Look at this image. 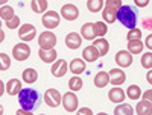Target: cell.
I'll return each instance as SVG.
<instances>
[{
  "label": "cell",
  "mask_w": 152,
  "mask_h": 115,
  "mask_svg": "<svg viewBox=\"0 0 152 115\" xmlns=\"http://www.w3.org/2000/svg\"><path fill=\"white\" fill-rule=\"evenodd\" d=\"M135 5L140 6V8H143V6L149 5V2H148V0H135Z\"/></svg>",
  "instance_id": "38"
},
{
  "label": "cell",
  "mask_w": 152,
  "mask_h": 115,
  "mask_svg": "<svg viewBox=\"0 0 152 115\" xmlns=\"http://www.w3.org/2000/svg\"><path fill=\"white\" fill-rule=\"evenodd\" d=\"M151 41H152V36L149 35V36L146 38V46H148V48H151V47H152V43H151Z\"/></svg>",
  "instance_id": "42"
},
{
  "label": "cell",
  "mask_w": 152,
  "mask_h": 115,
  "mask_svg": "<svg viewBox=\"0 0 152 115\" xmlns=\"http://www.w3.org/2000/svg\"><path fill=\"white\" fill-rule=\"evenodd\" d=\"M93 47L97 50L99 56H105L108 53V50H110V43L107 40H104V38H97V40L93 43Z\"/></svg>",
  "instance_id": "17"
},
{
  "label": "cell",
  "mask_w": 152,
  "mask_h": 115,
  "mask_svg": "<svg viewBox=\"0 0 152 115\" xmlns=\"http://www.w3.org/2000/svg\"><path fill=\"white\" fill-rule=\"evenodd\" d=\"M126 38H128V41H140L142 30L140 29H131L128 32V35H126Z\"/></svg>",
  "instance_id": "34"
},
{
  "label": "cell",
  "mask_w": 152,
  "mask_h": 115,
  "mask_svg": "<svg viewBox=\"0 0 152 115\" xmlns=\"http://www.w3.org/2000/svg\"><path fill=\"white\" fill-rule=\"evenodd\" d=\"M18 101L21 105V109L24 111H32L37 106V101H38V94L35 89L32 88H24L20 91L18 94Z\"/></svg>",
  "instance_id": "2"
},
{
  "label": "cell",
  "mask_w": 152,
  "mask_h": 115,
  "mask_svg": "<svg viewBox=\"0 0 152 115\" xmlns=\"http://www.w3.org/2000/svg\"><path fill=\"white\" fill-rule=\"evenodd\" d=\"M143 47H145V44L142 41H129L128 43V52L131 55H138L143 52Z\"/></svg>",
  "instance_id": "27"
},
{
  "label": "cell",
  "mask_w": 152,
  "mask_h": 115,
  "mask_svg": "<svg viewBox=\"0 0 152 115\" xmlns=\"http://www.w3.org/2000/svg\"><path fill=\"white\" fill-rule=\"evenodd\" d=\"M67 70H69V64H67L64 59H56V61L53 62L52 68H50L53 77H62V76H66Z\"/></svg>",
  "instance_id": "11"
},
{
  "label": "cell",
  "mask_w": 152,
  "mask_h": 115,
  "mask_svg": "<svg viewBox=\"0 0 152 115\" xmlns=\"http://www.w3.org/2000/svg\"><path fill=\"white\" fill-rule=\"evenodd\" d=\"M82 79L79 77V76H73V77L69 80V88H70V91H81L82 89Z\"/></svg>",
  "instance_id": "29"
},
{
  "label": "cell",
  "mask_w": 152,
  "mask_h": 115,
  "mask_svg": "<svg viewBox=\"0 0 152 115\" xmlns=\"http://www.w3.org/2000/svg\"><path fill=\"white\" fill-rule=\"evenodd\" d=\"M0 27H2V20H0Z\"/></svg>",
  "instance_id": "49"
},
{
  "label": "cell",
  "mask_w": 152,
  "mask_h": 115,
  "mask_svg": "<svg viewBox=\"0 0 152 115\" xmlns=\"http://www.w3.org/2000/svg\"><path fill=\"white\" fill-rule=\"evenodd\" d=\"M3 93H5V83L2 82V79H0V97L3 95Z\"/></svg>",
  "instance_id": "40"
},
{
  "label": "cell",
  "mask_w": 152,
  "mask_h": 115,
  "mask_svg": "<svg viewBox=\"0 0 152 115\" xmlns=\"http://www.w3.org/2000/svg\"><path fill=\"white\" fill-rule=\"evenodd\" d=\"M104 5H105V2H102V0H88L87 2V8L90 12H99L104 8Z\"/></svg>",
  "instance_id": "30"
},
{
  "label": "cell",
  "mask_w": 152,
  "mask_h": 115,
  "mask_svg": "<svg viewBox=\"0 0 152 115\" xmlns=\"http://www.w3.org/2000/svg\"><path fill=\"white\" fill-rule=\"evenodd\" d=\"M5 91L9 94V95H18L20 91H21V82L18 79H11L8 83H6V89Z\"/></svg>",
  "instance_id": "19"
},
{
  "label": "cell",
  "mask_w": 152,
  "mask_h": 115,
  "mask_svg": "<svg viewBox=\"0 0 152 115\" xmlns=\"http://www.w3.org/2000/svg\"><path fill=\"white\" fill-rule=\"evenodd\" d=\"M85 62H84V59H73L72 62H70V65H69V70L75 74V76H78V74H81V73H84L85 71Z\"/></svg>",
  "instance_id": "18"
},
{
  "label": "cell",
  "mask_w": 152,
  "mask_h": 115,
  "mask_svg": "<svg viewBox=\"0 0 152 115\" xmlns=\"http://www.w3.org/2000/svg\"><path fill=\"white\" fill-rule=\"evenodd\" d=\"M142 67L151 70V67H152V53L151 52H148L142 56Z\"/></svg>",
  "instance_id": "35"
},
{
  "label": "cell",
  "mask_w": 152,
  "mask_h": 115,
  "mask_svg": "<svg viewBox=\"0 0 152 115\" xmlns=\"http://www.w3.org/2000/svg\"><path fill=\"white\" fill-rule=\"evenodd\" d=\"M82 44V38L79 33H76V32H70L67 36H66V46L72 50H76V48H79Z\"/></svg>",
  "instance_id": "14"
},
{
  "label": "cell",
  "mask_w": 152,
  "mask_h": 115,
  "mask_svg": "<svg viewBox=\"0 0 152 115\" xmlns=\"http://www.w3.org/2000/svg\"><path fill=\"white\" fill-rule=\"evenodd\" d=\"M114 115H134V109L128 103H120L114 109Z\"/></svg>",
  "instance_id": "25"
},
{
  "label": "cell",
  "mask_w": 152,
  "mask_h": 115,
  "mask_svg": "<svg viewBox=\"0 0 152 115\" xmlns=\"http://www.w3.org/2000/svg\"><path fill=\"white\" fill-rule=\"evenodd\" d=\"M148 82H149V83H152V73H151V71L148 73Z\"/></svg>",
  "instance_id": "44"
},
{
  "label": "cell",
  "mask_w": 152,
  "mask_h": 115,
  "mask_svg": "<svg viewBox=\"0 0 152 115\" xmlns=\"http://www.w3.org/2000/svg\"><path fill=\"white\" fill-rule=\"evenodd\" d=\"M21 77H23V80L26 82V83H34V82L38 79V73H37V70H34V68H26V70L23 71Z\"/></svg>",
  "instance_id": "26"
},
{
  "label": "cell",
  "mask_w": 152,
  "mask_h": 115,
  "mask_svg": "<svg viewBox=\"0 0 152 115\" xmlns=\"http://www.w3.org/2000/svg\"><path fill=\"white\" fill-rule=\"evenodd\" d=\"M38 56H40V59H41L43 62L52 64V62L56 61L58 53H56L55 48H52V50H41V48H40V50H38Z\"/></svg>",
  "instance_id": "16"
},
{
  "label": "cell",
  "mask_w": 152,
  "mask_h": 115,
  "mask_svg": "<svg viewBox=\"0 0 152 115\" xmlns=\"http://www.w3.org/2000/svg\"><path fill=\"white\" fill-rule=\"evenodd\" d=\"M143 24H145V27H146V26H148V27H149V24H151V20H148V21H146V20H145V23H143Z\"/></svg>",
  "instance_id": "45"
},
{
  "label": "cell",
  "mask_w": 152,
  "mask_h": 115,
  "mask_svg": "<svg viewBox=\"0 0 152 115\" xmlns=\"http://www.w3.org/2000/svg\"><path fill=\"white\" fill-rule=\"evenodd\" d=\"M143 97H145V100H148V101H151V89H148V91L143 94Z\"/></svg>",
  "instance_id": "41"
},
{
  "label": "cell",
  "mask_w": 152,
  "mask_h": 115,
  "mask_svg": "<svg viewBox=\"0 0 152 115\" xmlns=\"http://www.w3.org/2000/svg\"><path fill=\"white\" fill-rule=\"evenodd\" d=\"M61 100H62L61 98V93L58 91V89H55V88H50V89H47V91L44 93V103L47 106H50V108L59 106Z\"/></svg>",
  "instance_id": "6"
},
{
  "label": "cell",
  "mask_w": 152,
  "mask_h": 115,
  "mask_svg": "<svg viewBox=\"0 0 152 115\" xmlns=\"http://www.w3.org/2000/svg\"><path fill=\"white\" fill-rule=\"evenodd\" d=\"M61 15H62V18H66L69 21H75L79 17V9H78V6H75L72 3H67V5H64L61 8Z\"/></svg>",
  "instance_id": "10"
},
{
  "label": "cell",
  "mask_w": 152,
  "mask_h": 115,
  "mask_svg": "<svg viewBox=\"0 0 152 115\" xmlns=\"http://www.w3.org/2000/svg\"><path fill=\"white\" fill-rule=\"evenodd\" d=\"M31 55V47L26 44V43H18L14 46V48H12V58H14L15 61H26Z\"/></svg>",
  "instance_id": "5"
},
{
  "label": "cell",
  "mask_w": 152,
  "mask_h": 115,
  "mask_svg": "<svg viewBox=\"0 0 152 115\" xmlns=\"http://www.w3.org/2000/svg\"><path fill=\"white\" fill-rule=\"evenodd\" d=\"M116 64L122 68L129 67L132 64V55L129 52H126V50H120V52H117V55H116Z\"/></svg>",
  "instance_id": "13"
},
{
  "label": "cell",
  "mask_w": 152,
  "mask_h": 115,
  "mask_svg": "<svg viewBox=\"0 0 152 115\" xmlns=\"http://www.w3.org/2000/svg\"><path fill=\"white\" fill-rule=\"evenodd\" d=\"M41 115H46V114H41Z\"/></svg>",
  "instance_id": "50"
},
{
  "label": "cell",
  "mask_w": 152,
  "mask_h": 115,
  "mask_svg": "<svg viewBox=\"0 0 152 115\" xmlns=\"http://www.w3.org/2000/svg\"><path fill=\"white\" fill-rule=\"evenodd\" d=\"M122 6V0H108L105 2V8L102 11V18L107 23H114L117 17V9Z\"/></svg>",
  "instance_id": "3"
},
{
  "label": "cell",
  "mask_w": 152,
  "mask_h": 115,
  "mask_svg": "<svg viewBox=\"0 0 152 115\" xmlns=\"http://www.w3.org/2000/svg\"><path fill=\"white\" fill-rule=\"evenodd\" d=\"M12 17H14V9H12V6H2L0 8V18L9 21Z\"/></svg>",
  "instance_id": "31"
},
{
  "label": "cell",
  "mask_w": 152,
  "mask_h": 115,
  "mask_svg": "<svg viewBox=\"0 0 152 115\" xmlns=\"http://www.w3.org/2000/svg\"><path fill=\"white\" fill-rule=\"evenodd\" d=\"M38 46L41 50H52L56 46V35L50 30H46L38 36Z\"/></svg>",
  "instance_id": "4"
},
{
  "label": "cell",
  "mask_w": 152,
  "mask_h": 115,
  "mask_svg": "<svg viewBox=\"0 0 152 115\" xmlns=\"http://www.w3.org/2000/svg\"><path fill=\"white\" fill-rule=\"evenodd\" d=\"M76 115H93V111L90 108H81V109H78Z\"/></svg>",
  "instance_id": "37"
},
{
  "label": "cell",
  "mask_w": 152,
  "mask_h": 115,
  "mask_svg": "<svg viewBox=\"0 0 152 115\" xmlns=\"http://www.w3.org/2000/svg\"><path fill=\"white\" fill-rule=\"evenodd\" d=\"M108 83H110L108 73H105V71H99V73L94 76V85H96L97 88H105Z\"/></svg>",
  "instance_id": "24"
},
{
  "label": "cell",
  "mask_w": 152,
  "mask_h": 115,
  "mask_svg": "<svg viewBox=\"0 0 152 115\" xmlns=\"http://www.w3.org/2000/svg\"><path fill=\"white\" fill-rule=\"evenodd\" d=\"M6 26L9 27V29H17L18 26H20V17H17V15H14L9 21H6Z\"/></svg>",
  "instance_id": "36"
},
{
  "label": "cell",
  "mask_w": 152,
  "mask_h": 115,
  "mask_svg": "<svg viewBox=\"0 0 152 115\" xmlns=\"http://www.w3.org/2000/svg\"><path fill=\"white\" fill-rule=\"evenodd\" d=\"M135 112L137 115H152V103L148 100H142L140 103H137Z\"/></svg>",
  "instance_id": "22"
},
{
  "label": "cell",
  "mask_w": 152,
  "mask_h": 115,
  "mask_svg": "<svg viewBox=\"0 0 152 115\" xmlns=\"http://www.w3.org/2000/svg\"><path fill=\"white\" fill-rule=\"evenodd\" d=\"M0 5H5V2H3V0H2V2H0Z\"/></svg>",
  "instance_id": "48"
},
{
  "label": "cell",
  "mask_w": 152,
  "mask_h": 115,
  "mask_svg": "<svg viewBox=\"0 0 152 115\" xmlns=\"http://www.w3.org/2000/svg\"><path fill=\"white\" fill-rule=\"evenodd\" d=\"M3 40H5V32L2 30V27H0V43H3Z\"/></svg>",
  "instance_id": "43"
},
{
  "label": "cell",
  "mask_w": 152,
  "mask_h": 115,
  "mask_svg": "<svg viewBox=\"0 0 152 115\" xmlns=\"http://www.w3.org/2000/svg\"><path fill=\"white\" fill-rule=\"evenodd\" d=\"M78 97H76L75 93H66L64 95H62V106H64V109L67 112H75L76 109H78Z\"/></svg>",
  "instance_id": "9"
},
{
  "label": "cell",
  "mask_w": 152,
  "mask_h": 115,
  "mask_svg": "<svg viewBox=\"0 0 152 115\" xmlns=\"http://www.w3.org/2000/svg\"><path fill=\"white\" fill-rule=\"evenodd\" d=\"M47 6H49L47 0H32L31 2V8H32L34 12H37V14H43V12H46Z\"/></svg>",
  "instance_id": "23"
},
{
  "label": "cell",
  "mask_w": 152,
  "mask_h": 115,
  "mask_svg": "<svg viewBox=\"0 0 152 115\" xmlns=\"http://www.w3.org/2000/svg\"><path fill=\"white\" fill-rule=\"evenodd\" d=\"M82 58H84V62H94V61H97V58H100V56H99L97 50H96L93 46H88V47L84 48Z\"/></svg>",
  "instance_id": "21"
},
{
  "label": "cell",
  "mask_w": 152,
  "mask_h": 115,
  "mask_svg": "<svg viewBox=\"0 0 152 115\" xmlns=\"http://www.w3.org/2000/svg\"><path fill=\"white\" fill-rule=\"evenodd\" d=\"M35 35H37V29H35L34 24L26 23V24H23V26H20L18 38H20L23 43H29V41H32L34 38H35Z\"/></svg>",
  "instance_id": "8"
},
{
  "label": "cell",
  "mask_w": 152,
  "mask_h": 115,
  "mask_svg": "<svg viewBox=\"0 0 152 115\" xmlns=\"http://www.w3.org/2000/svg\"><path fill=\"white\" fill-rule=\"evenodd\" d=\"M125 95H128L131 100H138L140 95H142V89H140V86H137V85H131L128 89H126Z\"/></svg>",
  "instance_id": "28"
},
{
  "label": "cell",
  "mask_w": 152,
  "mask_h": 115,
  "mask_svg": "<svg viewBox=\"0 0 152 115\" xmlns=\"http://www.w3.org/2000/svg\"><path fill=\"white\" fill-rule=\"evenodd\" d=\"M0 115H3V106L0 105Z\"/></svg>",
  "instance_id": "46"
},
{
  "label": "cell",
  "mask_w": 152,
  "mask_h": 115,
  "mask_svg": "<svg viewBox=\"0 0 152 115\" xmlns=\"http://www.w3.org/2000/svg\"><path fill=\"white\" fill-rule=\"evenodd\" d=\"M97 115H108V114H105V112H99Z\"/></svg>",
  "instance_id": "47"
},
{
  "label": "cell",
  "mask_w": 152,
  "mask_h": 115,
  "mask_svg": "<svg viewBox=\"0 0 152 115\" xmlns=\"http://www.w3.org/2000/svg\"><path fill=\"white\" fill-rule=\"evenodd\" d=\"M125 91L122 88H119V86H114V88H111L110 89V93H108V98H110V101H113V103H123V100H125Z\"/></svg>",
  "instance_id": "15"
},
{
  "label": "cell",
  "mask_w": 152,
  "mask_h": 115,
  "mask_svg": "<svg viewBox=\"0 0 152 115\" xmlns=\"http://www.w3.org/2000/svg\"><path fill=\"white\" fill-rule=\"evenodd\" d=\"M11 67V58L6 53H0V71H6Z\"/></svg>",
  "instance_id": "33"
},
{
  "label": "cell",
  "mask_w": 152,
  "mask_h": 115,
  "mask_svg": "<svg viewBox=\"0 0 152 115\" xmlns=\"http://www.w3.org/2000/svg\"><path fill=\"white\" fill-rule=\"evenodd\" d=\"M108 77H110V83L119 86V85H122L126 80V74H125V71L122 68H113L110 71V74H108Z\"/></svg>",
  "instance_id": "12"
},
{
  "label": "cell",
  "mask_w": 152,
  "mask_h": 115,
  "mask_svg": "<svg viewBox=\"0 0 152 115\" xmlns=\"http://www.w3.org/2000/svg\"><path fill=\"white\" fill-rule=\"evenodd\" d=\"M43 21V26L49 30H52L55 27H58V24H59V14L55 11H49V12H44V15L41 18Z\"/></svg>",
  "instance_id": "7"
},
{
  "label": "cell",
  "mask_w": 152,
  "mask_h": 115,
  "mask_svg": "<svg viewBox=\"0 0 152 115\" xmlns=\"http://www.w3.org/2000/svg\"><path fill=\"white\" fill-rule=\"evenodd\" d=\"M107 32H108V27H107V24L104 21L94 23V33H96V36H104V35H107Z\"/></svg>",
  "instance_id": "32"
},
{
  "label": "cell",
  "mask_w": 152,
  "mask_h": 115,
  "mask_svg": "<svg viewBox=\"0 0 152 115\" xmlns=\"http://www.w3.org/2000/svg\"><path fill=\"white\" fill-rule=\"evenodd\" d=\"M116 20H119L125 27L128 29H135V23H137V15L132 9V6L128 5H122L117 9V17Z\"/></svg>",
  "instance_id": "1"
},
{
  "label": "cell",
  "mask_w": 152,
  "mask_h": 115,
  "mask_svg": "<svg viewBox=\"0 0 152 115\" xmlns=\"http://www.w3.org/2000/svg\"><path fill=\"white\" fill-rule=\"evenodd\" d=\"M81 35L84 40H88L91 41L96 38V33H94V23H85L84 26L81 27Z\"/></svg>",
  "instance_id": "20"
},
{
  "label": "cell",
  "mask_w": 152,
  "mask_h": 115,
  "mask_svg": "<svg viewBox=\"0 0 152 115\" xmlns=\"http://www.w3.org/2000/svg\"><path fill=\"white\" fill-rule=\"evenodd\" d=\"M15 115H32V112L31 111H24V109H18L15 112Z\"/></svg>",
  "instance_id": "39"
}]
</instances>
